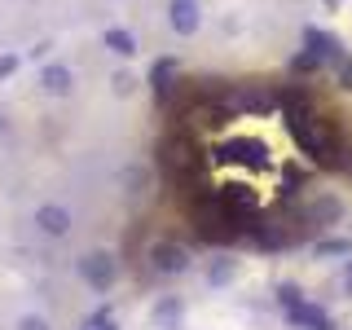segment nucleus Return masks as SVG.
<instances>
[{"mask_svg":"<svg viewBox=\"0 0 352 330\" xmlns=\"http://www.w3.org/2000/svg\"><path fill=\"white\" fill-rule=\"evenodd\" d=\"M159 198L194 242L278 251L348 212L352 102L295 75H203L159 110Z\"/></svg>","mask_w":352,"mask_h":330,"instance_id":"obj_1","label":"nucleus"}]
</instances>
